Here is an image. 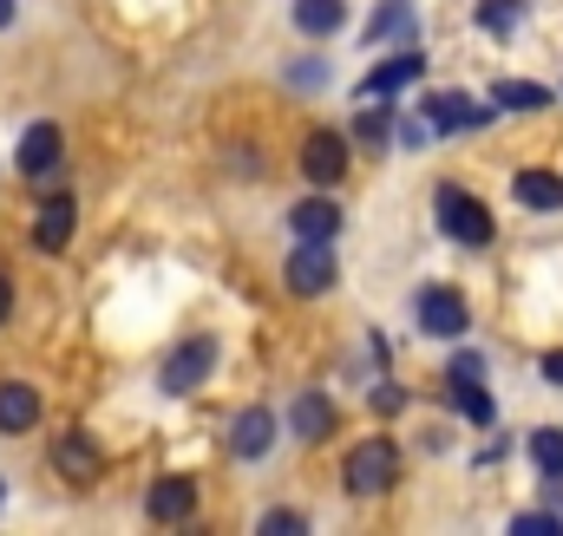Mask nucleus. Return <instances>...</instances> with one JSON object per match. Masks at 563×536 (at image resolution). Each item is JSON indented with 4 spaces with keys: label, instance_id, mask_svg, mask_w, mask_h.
I'll return each mask as SVG.
<instances>
[{
    "label": "nucleus",
    "instance_id": "nucleus-12",
    "mask_svg": "<svg viewBox=\"0 0 563 536\" xmlns=\"http://www.w3.org/2000/svg\"><path fill=\"white\" fill-rule=\"evenodd\" d=\"M144 511H151V524H184L197 511V484L190 478H157L151 498H144Z\"/></svg>",
    "mask_w": 563,
    "mask_h": 536
},
{
    "label": "nucleus",
    "instance_id": "nucleus-30",
    "mask_svg": "<svg viewBox=\"0 0 563 536\" xmlns=\"http://www.w3.org/2000/svg\"><path fill=\"white\" fill-rule=\"evenodd\" d=\"M544 380H551V387H563V347H551V354H544Z\"/></svg>",
    "mask_w": 563,
    "mask_h": 536
},
{
    "label": "nucleus",
    "instance_id": "nucleus-10",
    "mask_svg": "<svg viewBox=\"0 0 563 536\" xmlns=\"http://www.w3.org/2000/svg\"><path fill=\"white\" fill-rule=\"evenodd\" d=\"M73 223H79V203H73L66 190H53V197L40 203V223H33V243H40L46 256H59V249L73 243Z\"/></svg>",
    "mask_w": 563,
    "mask_h": 536
},
{
    "label": "nucleus",
    "instance_id": "nucleus-28",
    "mask_svg": "<svg viewBox=\"0 0 563 536\" xmlns=\"http://www.w3.org/2000/svg\"><path fill=\"white\" fill-rule=\"evenodd\" d=\"M400 405H407L400 387H374V412H400Z\"/></svg>",
    "mask_w": 563,
    "mask_h": 536
},
{
    "label": "nucleus",
    "instance_id": "nucleus-6",
    "mask_svg": "<svg viewBox=\"0 0 563 536\" xmlns=\"http://www.w3.org/2000/svg\"><path fill=\"white\" fill-rule=\"evenodd\" d=\"M420 327L432 334V340H459V334L472 327L465 294H459V288H426L420 294Z\"/></svg>",
    "mask_w": 563,
    "mask_h": 536
},
{
    "label": "nucleus",
    "instance_id": "nucleus-11",
    "mask_svg": "<svg viewBox=\"0 0 563 536\" xmlns=\"http://www.w3.org/2000/svg\"><path fill=\"white\" fill-rule=\"evenodd\" d=\"M269 445H276V412H269V405L236 412V425H230V451H236V458H263Z\"/></svg>",
    "mask_w": 563,
    "mask_h": 536
},
{
    "label": "nucleus",
    "instance_id": "nucleus-32",
    "mask_svg": "<svg viewBox=\"0 0 563 536\" xmlns=\"http://www.w3.org/2000/svg\"><path fill=\"white\" fill-rule=\"evenodd\" d=\"M7 20H13V0H0V26H7Z\"/></svg>",
    "mask_w": 563,
    "mask_h": 536
},
{
    "label": "nucleus",
    "instance_id": "nucleus-21",
    "mask_svg": "<svg viewBox=\"0 0 563 536\" xmlns=\"http://www.w3.org/2000/svg\"><path fill=\"white\" fill-rule=\"evenodd\" d=\"M531 465L551 478V484H563V432L558 425H544V432H531Z\"/></svg>",
    "mask_w": 563,
    "mask_h": 536
},
{
    "label": "nucleus",
    "instance_id": "nucleus-7",
    "mask_svg": "<svg viewBox=\"0 0 563 536\" xmlns=\"http://www.w3.org/2000/svg\"><path fill=\"white\" fill-rule=\"evenodd\" d=\"M420 119H426V132H432V137H452V132H472V125H485L492 112H485V105H472V99H459V92H426Z\"/></svg>",
    "mask_w": 563,
    "mask_h": 536
},
{
    "label": "nucleus",
    "instance_id": "nucleus-16",
    "mask_svg": "<svg viewBox=\"0 0 563 536\" xmlns=\"http://www.w3.org/2000/svg\"><path fill=\"white\" fill-rule=\"evenodd\" d=\"M492 112H551V86L498 79V86H492Z\"/></svg>",
    "mask_w": 563,
    "mask_h": 536
},
{
    "label": "nucleus",
    "instance_id": "nucleus-15",
    "mask_svg": "<svg viewBox=\"0 0 563 536\" xmlns=\"http://www.w3.org/2000/svg\"><path fill=\"white\" fill-rule=\"evenodd\" d=\"M420 72H426V59H420V53H394L387 66H374V72H367L361 99H394V92H400V86H413Z\"/></svg>",
    "mask_w": 563,
    "mask_h": 536
},
{
    "label": "nucleus",
    "instance_id": "nucleus-18",
    "mask_svg": "<svg viewBox=\"0 0 563 536\" xmlns=\"http://www.w3.org/2000/svg\"><path fill=\"white\" fill-rule=\"evenodd\" d=\"M511 190L525 210H563V177H551V170H518Z\"/></svg>",
    "mask_w": 563,
    "mask_h": 536
},
{
    "label": "nucleus",
    "instance_id": "nucleus-8",
    "mask_svg": "<svg viewBox=\"0 0 563 536\" xmlns=\"http://www.w3.org/2000/svg\"><path fill=\"white\" fill-rule=\"evenodd\" d=\"M59 150H66V137H59V125H53V119L26 125V137H20V177L46 183V177L59 170Z\"/></svg>",
    "mask_w": 563,
    "mask_h": 536
},
{
    "label": "nucleus",
    "instance_id": "nucleus-26",
    "mask_svg": "<svg viewBox=\"0 0 563 536\" xmlns=\"http://www.w3.org/2000/svg\"><path fill=\"white\" fill-rule=\"evenodd\" d=\"M295 531H308L295 511H269V517H263V536H295Z\"/></svg>",
    "mask_w": 563,
    "mask_h": 536
},
{
    "label": "nucleus",
    "instance_id": "nucleus-24",
    "mask_svg": "<svg viewBox=\"0 0 563 536\" xmlns=\"http://www.w3.org/2000/svg\"><path fill=\"white\" fill-rule=\"evenodd\" d=\"M407 26H413V13H407V0H387V7H380V20L367 26V40L380 46V40H400Z\"/></svg>",
    "mask_w": 563,
    "mask_h": 536
},
{
    "label": "nucleus",
    "instance_id": "nucleus-3",
    "mask_svg": "<svg viewBox=\"0 0 563 536\" xmlns=\"http://www.w3.org/2000/svg\"><path fill=\"white\" fill-rule=\"evenodd\" d=\"M210 367H217V340H210V334L177 340L170 360H164V393H197V387L210 380Z\"/></svg>",
    "mask_w": 563,
    "mask_h": 536
},
{
    "label": "nucleus",
    "instance_id": "nucleus-5",
    "mask_svg": "<svg viewBox=\"0 0 563 536\" xmlns=\"http://www.w3.org/2000/svg\"><path fill=\"white\" fill-rule=\"evenodd\" d=\"M282 275H288V288H295V294H308V301H314V294H328V288L341 281V268H334V243H301V249L288 256Z\"/></svg>",
    "mask_w": 563,
    "mask_h": 536
},
{
    "label": "nucleus",
    "instance_id": "nucleus-2",
    "mask_svg": "<svg viewBox=\"0 0 563 536\" xmlns=\"http://www.w3.org/2000/svg\"><path fill=\"white\" fill-rule=\"evenodd\" d=\"M400 484V451H394V438H361L354 451H347V491L354 498H380V491H394Z\"/></svg>",
    "mask_w": 563,
    "mask_h": 536
},
{
    "label": "nucleus",
    "instance_id": "nucleus-23",
    "mask_svg": "<svg viewBox=\"0 0 563 536\" xmlns=\"http://www.w3.org/2000/svg\"><path fill=\"white\" fill-rule=\"evenodd\" d=\"M518 13H525V0H478V26H485V33H498V40L518 26Z\"/></svg>",
    "mask_w": 563,
    "mask_h": 536
},
{
    "label": "nucleus",
    "instance_id": "nucleus-1",
    "mask_svg": "<svg viewBox=\"0 0 563 536\" xmlns=\"http://www.w3.org/2000/svg\"><path fill=\"white\" fill-rule=\"evenodd\" d=\"M432 216H439V230H445L452 243H465V249H492V236H498L492 210H485L472 190H459V183H439V190H432Z\"/></svg>",
    "mask_w": 563,
    "mask_h": 536
},
{
    "label": "nucleus",
    "instance_id": "nucleus-20",
    "mask_svg": "<svg viewBox=\"0 0 563 536\" xmlns=\"http://www.w3.org/2000/svg\"><path fill=\"white\" fill-rule=\"evenodd\" d=\"M394 125H400V112H394V99H387V105H374V99H367V112H361V119H354V137H361V144H374V150H380V144H387V137H394Z\"/></svg>",
    "mask_w": 563,
    "mask_h": 536
},
{
    "label": "nucleus",
    "instance_id": "nucleus-19",
    "mask_svg": "<svg viewBox=\"0 0 563 536\" xmlns=\"http://www.w3.org/2000/svg\"><path fill=\"white\" fill-rule=\"evenodd\" d=\"M341 20H347V7H341V0H295V26H301L308 40L341 33Z\"/></svg>",
    "mask_w": 563,
    "mask_h": 536
},
{
    "label": "nucleus",
    "instance_id": "nucleus-17",
    "mask_svg": "<svg viewBox=\"0 0 563 536\" xmlns=\"http://www.w3.org/2000/svg\"><path fill=\"white\" fill-rule=\"evenodd\" d=\"M40 418V393L20 380H0V432H26Z\"/></svg>",
    "mask_w": 563,
    "mask_h": 536
},
{
    "label": "nucleus",
    "instance_id": "nucleus-13",
    "mask_svg": "<svg viewBox=\"0 0 563 536\" xmlns=\"http://www.w3.org/2000/svg\"><path fill=\"white\" fill-rule=\"evenodd\" d=\"M288 432H295L301 445H321V438L334 432V400H328V393H295V405H288Z\"/></svg>",
    "mask_w": 563,
    "mask_h": 536
},
{
    "label": "nucleus",
    "instance_id": "nucleus-27",
    "mask_svg": "<svg viewBox=\"0 0 563 536\" xmlns=\"http://www.w3.org/2000/svg\"><path fill=\"white\" fill-rule=\"evenodd\" d=\"M478 373H485V360H478V354H459V360H452V373H445V380H478Z\"/></svg>",
    "mask_w": 563,
    "mask_h": 536
},
{
    "label": "nucleus",
    "instance_id": "nucleus-9",
    "mask_svg": "<svg viewBox=\"0 0 563 536\" xmlns=\"http://www.w3.org/2000/svg\"><path fill=\"white\" fill-rule=\"evenodd\" d=\"M53 471H59L66 484H92V478L106 471V458H99V445H92L86 432H59V438H53Z\"/></svg>",
    "mask_w": 563,
    "mask_h": 536
},
{
    "label": "nucleus",
    "instance_id": "nucleus-14",
    "mask_svg": "<svg viewBox=\"0 0 563 536\" xmlns=\"http://www.w3.org/2000/svg\"><path fill=\"white\" fill-rule=\"evenodd\" d=\"M288 230H295L301 243H334V230H341V210H334L328 197H308V203H295V210H288Z\"/></svg>",
    "mask_w": 563,
    "mask_h": 536
},
{
    "label": "nucleus",
    "instance_id": "nucleus-29",
    "mask_svg": "<svg viewBox=\"0 0 563 536\" xmlns=\"http://www.w3.org/2000/svg\"><path fill=\"white\" fill-rule=\"evenodd\" d=\"M288 79H295V86H321V59H301V66H295Z\"/></svg>",
    "mask_w": 563,
    "mask_h": 536
},
{
    "label": "nucleus",
    "instance_id": "nucleus-25",
    "mask_svg": "<svg viewBox=\"0 0 563 536\" xmlns=\"http://www.w3.org/2000/svg\"><path fill=\"white\" fill-rule=\"evenodd\" d=\"M511 531H518V536H558V517H538V511H525V517H511Z\"/></svg>",
    "mask_w": 563,
    "mask_h": 536
},
{
    "label": "nucleus",
    "instance_id": "nucleus-22",
    "mask_svg": "<svg viewBox=\"0 0 563 536\" xmlns=\"http://www.w3.org/2000/svg\"><path fill=\"white\" fill-rule=\"evenodd\" d=\"M452 400H459V412H465L472 425H492V418H498V405H492V393H485L478 380H452Z\"/></svg>",
    "mask_w": 563,
    "mask_h": 536
},
{
    "label": "nucleus",
    "instance_id": "nucleus-31",
    "mask_svg": "<svg viewBox=\"0 0 563 536\" xmlns=\"http://www.w3.org/2000/svg\"><path fill=\"white\" fill-rule=\"evenodd\" d=\"M7 314H13V281L0 275V321H7Z\"/></svg>",
    "mask_w": 563,
    "mask_h": 536
},
{
    "label": "nucleus",
    "instance_id": "nucleus-4",
    "mask_svg": "<svg viewBox=\"0 0 563 536\" xmlns=\"http://www.w3.org/2000/svg\"><path fill=\"white\" fill-rule=\"evenodd\" d=\"M301 177L321 183V190L347 177V137L334 132V125H314V132L301 137Z\"/></svg>",
    "mask_w": 563,
    "mask_h": 536
}]
</instances>
